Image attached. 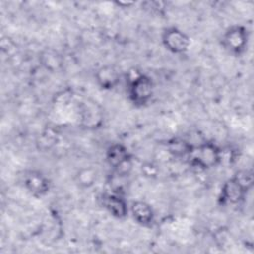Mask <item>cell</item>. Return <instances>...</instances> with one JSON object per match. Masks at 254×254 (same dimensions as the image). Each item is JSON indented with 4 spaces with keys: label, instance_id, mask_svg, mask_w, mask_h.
<instances>
[{
    "label": "cell",
    "instance_id": "6da1fadb",
    "mask_svg": "<svg viewBox=\"0 0 254 254\" xmlns=\"http://www.w3.org/2000/svg\"><path fill=\"white\" fill-rule=\"evenodd\" d=\"M155 84L146 73L135 71L127 81V95L129 101L136 107L146 106L153 98Z\"/></svg>",
    "mask_w": 254,
    "mask_h": 254
},
{
    "label": "cell",
    "instance_id": "7a4b0ae2",
    "mask_svg": "<svg viewBox=\"0 0 254 254\" xmlns=\"http://www.w3.org/2000/svg\"><path fill=\"white\" fill-rule=\"evenodd\" d=\"M188 160L192 167L200 170H209L220 164L222 151L215 143L205 141L193 146Z\"/></svg>",
    "mask_w": 254,
    "mask_h": 254
},
{
    "label": "cell",
    "instance_id": "3957f363",
    "mask_svg": "<svg viewBox=\"0 0 254 254\" xmlns=\"http://www.w3.org/2000/svg\"><path fill=\"white\" fill-rule=\"evenodd\" d=\"M249 32L243 25H232L228 27L221 37V45L230 55L239 57L243 55L248 47Z\"/></svg>",
    "mask_w": 254,
    "mask_h": 254
},
{
    "label": "cell",
    "instance_id": "277c9868",
    "mask_svg": "<svg viewBox=\"0 0 254 254\" xmlns=\"http://www.w3.org/2000/svg\"><path fill=\"white\" fill-rule=\"evenodd\" d=\"M251 189L242 183L235 175L227 179L221 186L217 201L221 206L241 203Z\"/></svg>",
    "mask_w": 254,
    "mask_h": 254
},
{
    "label": "cell",
    "instance_id": "5b68a950",
    "mask_svg": "<svg viewBox=\"0 0 254 254\" xmlns=\"http://www.w3.org/2000/svg\"><path fill=\"white\" fill-rule=\"evenodd\" d=\"M107 165L118 175L126 176L132 167V155L122 143H113L105 151Z\"/></svg>",
    "mask_w": 254,
    "mask_h": 254
},
{
    "label": "cell",
    "instance_id": "8992f818",
    "mask_svg": "<svg viewBox=\"0 0 254 254\" xmlns=\"http://www.w3.org/2000/svg\"><path fill=\"white\" fill-rule=\"evenodd\" d=\"M161 41L167 51L176 55L186 53L190 46L189 35L175 26L168 27L163 31Z\"/></svg>",
    "mask_w": 254,
    "mask_h": 254
},
{
    "label": "cell",
    "instance_id": "52a82bcc",
    "mask_svg": "<svg viewBox=\"0 0 254 254\" xmlns=\"http://www.w3.org/2000/svg\"><path fill=\"white\" fill-rule=\"evenodd\" d=\"M24 188L34 197L41 198L49 193L52 188V182L43 172L39 170H30L24 175Z\"/></svg>",
    "mask_w": 254,
    "mask_h": 254
},
{
    "label": "cell",
    "instance_id": "ba28073f",
    "mask_svg": "<svg viewBox=\"0 0 254 254\" xmlns=\"http://www.w3.org/2000/svg\"><path fill=\"white\" fill-rule=\"evenodd\" d=\"M102 207L114 218L124 219L129 215V204L125 196L118 191L103 192L99 197Z\"/></svg>",
    "mask_w": 254,
    "mask_h": 254
},
{
    "label": "cell",
    "instance_id": "9c48e42d",
    "mask_svg": "<svg viewBox=\"0 0 254 254\" xmlns=\"http://www.w3.org/2000/svg\"><path fill=\"white\" fill-rule=\"evenodd\" d=\"M94 79L100 89L112 90L119 85L121 74L116 66L106 64L96 68L94 72Z\"/></svg>",
    "mask_w": 254,
    "mask_h": 254
},
{
    "label": "cell",
    "instance_id": "30bf717a",
    "mask_svg": "<svg viewBox=\"0 0 254 254\" xmlns=\"http://www.w3.org/2000/svg\"><path fill=\"white\" fill-rule=\"evenodd\" d=\"M129 214L137 224L144 227H150L155 222V211L152 205L144 200L132 201L129 205Z\"/></svg>",
    "mask_w": 254,
    "mask_h": 254
},
{
    "label": "cell",
    "instance_id": "8fae6325",
    "mask_svg": "<svg viewBox=\"0 0 254 254\" xmlns=\"http://www.w3.org/2000/svg\"><path fill=\"white\" fill-rule=\"evenodd\" d=\"M74 183L81 190L91 189L98 180V171L93 166H83L74 174Z\"/></svg>",
    "mask_w": 254,
    "mask_h": 254
},
{
    "label": "cell",
    "instance_id": "7c38bea8",
    "mask_svg": "<svg viewBox=\"0 0 254 254\" xmlns=\"http://www.w3.org/2000/svg\"><path fill=\"white\" fill-rule=\"evenodd\" d=\"M193 146L194 145L190 144L184 138L175 137L168 141L167 151L175 159H188L193 149Z\"/></svg>",
    "mask_w": 254,
    "mask_h": 254
},
{
    "label": "cell",
    "instance_id": "4fadbf2b",
    "mask_svg": "<svg viewBox=\"0 0 254 254\" xmlns=\"http://www.w3.org/2000/svg\"><path fill=\"white\" fill-rule=\"evenodd\" d=\"M40 61L44 67L52 72L59 71L63 66V58L62 56L52 49L45 50L40 57Z\"/></svg>",
    "mask_w": 254,
    "mask_h": 254
}]
</instances>
